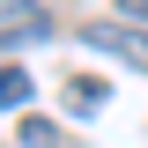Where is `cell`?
Listing matches in <instances>:
<instances>
[{
  "instance_id": "8992f818",
  "label": "cell",
  "mask_w": 148,
  "mask_h": 148,
  "mask_svg": "<svg viewBox=\"0 0 148 148\" xmlns=\"http://www.w3.org/2000/svg\"><path fill=\"white\" fill-rule=\"evenodd\" d=\"M126 8V22H148V0H119Z\"/></svg>"
},
{
  "instance_id": "277c9868",
  "label": "cell",
  "mask_w": 148,
  "mask_h": 148,
  "mask_svg": "<svg viewBox=\"0 0 148 148\" xmlns=\"http://www.w3.org/2000/svg\"><path fill=\"white\" fill-rule=\"evenodd\" d=\"M67 104H74V111H96V104H104V82H89V74L67 82Z\"/></svg>"
},
{
  "instance_id": "7a4b0ae2",
  "label": "cell",
  "mask_w": 148,
  "mask_h": 148,
  "mask_svg": "<svg viewBox=\"0 0 148 148\" xmlns=\"http://www.w3.org/2000/svg\"><path fill=\"white\" fill-rule=\"evenodd\" d=\"M52 37V15L37 8V0H0V45L22 52V45H45Z\"/></svg>"
},
{
  "instance_id": "6da1fadb",
  "label": "cell",
  "mask_w": 148,
  "mask_h": 148,
  "mask_svg": "<svg viewBox=\"0 0 148 148\" xmlns=\"http://www.w3.org/2000/svg\"><path fill=\"white\" fill-rule=\"evenodd\" d=\"M82 45H89L96 59H119V67L148 74V37L133 30V22H82Z\"/></svg>"
},
{
  "instance_id": "3957f363",
  "label": "cell",
  "mask_w": 148,
  "mask_h": 148,
  "mask_svg": "<svg viewBox=\"0 0 148 148\" xmlns=\"http://www.w3.org/2000/svg\"><path fill=\"white\" fill-rule=\"evenodd\" d=\"M30 104V74L22 67H0V111H22Z\"/></svg>"
},
{
  "instance_id": "5b68a950",
  "label": "cell",
  "mask_w": 148,
  "mask_h": 148,
  "mask_svg": "<svg viewBox=\"0 0 148 148\" xmlns=\"http://www.w3.org/2000/svg\"><path fill=\"white\" fill-rule=\"evenodd\" d=\"M22 148H59V133L45 126V119H22Z\"/></svg>"
}]
</instances>
